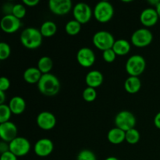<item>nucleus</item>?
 Instances as JSON below:
<instances>
[{"label":"nucleus","instance_id":"41","mask_svg":"<svg viewBox=\"0 0 160 160\" xmlns=\"http://www.w3.org/2000/svg\"><path fill=\"white\" fill-rule=\"evenodd\" d=\"M156 11H157L158 15H159V19H160V2H159V4L157 5V6H156Z\"/></svg>","mask_w":160,"mask_h":160},{"label":"nucleus","instance_id":"16","mask_svg":"<svg viewBox=\"0 0 160 160\" xmlns=\"http://www.w3.org/2000/svg\"><path fill=\"white\" fill-rule=\"evenodd\" d=\"M159 17L158 12L154 8H146L140 14V21L144 26L149 28L156 24Z\"/></svg>","mask_w":160,"mask_h":160},{"label":"nucleus","instance_id":"2","mask_svg":"<svg viewBox=\"0 0 160 160\" xmlns=\"http://www.w3.org/2000/svg\"><path fill=\"white\" fill-rule=\"evenodd\" d=\"M42 36L40 30L34 28H28L20 34V42L27 48L34 49L42 45Z\"/></svg>","mask_w":160,"mask_h":160},{"label":"nucleus","instance_id":"28","mask_svg":"<svg viewBox=\"0 0 160 160\" xmlns=\"http://www.w3.org/2000/svg\"><path fill=\"white\" fill-rule=\"evenodd\" d=\"M83 98L84 101L88 102H92L95 100L97 97V92L95 88L91 87H87L84 91H83Z\"/></svg>","mask_w":160,"mask_h":160},{"label":"nucleus","instance_id":"5","mask_svg":"<svg viewBox=\"0 0 160 160\" xmlns=\"http://www.w3.org/2000/svg\"><path fill=\"white\" fill-rule=\"evenodd\" d=\"M92 42L95 46L102 51L112 48L115 43L113 35L107 31H98L92 38Z\"/></svg>","mask_w":160,"mask_h":160},{"label":"nucleus","instance_id":"27","mask_svg":"<svg viewBox=\"0 0 160 160\" xmlns=\"http://www.w3.org/2000/svg\"><path fill=\"white\" fill-rule=\"evenodd\" d=\"M11 114H12V112H11L9 105H0V123L9 121Z\"/></svg>","mask_w":160,"mask_h":160},{"label":"nucleus","instance_id":"37","mask_svg":"<svg viewBox=\"0 0 160 160\" xmlns=\"http://www.w3.org/2000/svg\"><path fill=\"white\" fill-rule=\"evenodd\" d=\"M23 3L25 6L33 7V6H35L38 4L39 0H23Z\"/></svg>","mask_w":160,"mask_h":160},{"label":"nucleus","instance_id":"18","mask_svg":"<svg viewBox=\"0 0 160 160\" xmlns=\"http://www.w3.org/2000/svg\"><path fill=\"white\" fill-rule=\"evenodd\" d=\"M9 106L12 114L20 115L24 112L26 109V102L22 97L14 96L9 100Z\"/></svg>","mask_w":160,"mask_h":160},{"label":"nucleus","instance_id":"42","mask_svg":"<svg viewBox=\"0 0 160 160\" xmlns=\"http://www.w3.org/2000/svg\"><path fill=\"white\" fill-rule=\"evenodd\" d=\"M105 160H120V159H117V158L115 157V156H109V157L106 158Z\"/></svg>","mask_w":160,"mask_h":160},{"label":"nucleus","instance_id":"21","mask_svg":"<svg viewBox=\"0 0 160 160\" xmlns=\"http://www.w3.org/2000/svg\"><path fill=\"white\" fill-rule=\"evenodd\" d=\"M142 88V82L138 77L130 76L124 82V88L128 93L135 94Z\"/></svg>","mask_w":160,"mask_h":160},{"label":"nucleus","instance_id":"19","mask_svg":"<svg viewBox=\"0 0 160 160\" xmlns=\"http://www.w3.org/2000/svg\"><path fill=\"white\" fill-rule=\"evenodd\" d=\"M42 73L38 67H29L23 72V79L28 84H38L40 81Z\"/></svg>","mask_w":160,"mask_h":160},{"label":"nucleus","instance_id":"10","mask_svg":"<svg viewBox=\"0 0 160 160\" xmlns=\"http://www.w3.org/2000/svg\"><path fill=\"white\" fill-rule=\"evenodd\" d=\"M0 27L4 32L7 34L15 33L21 27V21L20 19L14 17L12 14L5 15L0 21Z\"/></svg>","mask_w":160,"mask_h":160},{"label":"nucleus","instance_id":"9","mask_svg":"<svg viewBox=\"0 0 160 160\" xmlns=\"http://www.w3.org/2000/svg\"><path fill=\"white\" fill-rule=\"evenodd\" d=\"M92 8L85 2H78L73 6V15L74 20L81 23V24L86 23L91 20L92 17Z\"/></svg>","mask_w":160,"mask_h":160},{"label":"nucleus","instance_id":"33","mask_svg":"<svg viewBox=\"0 0 160 160\" xmlns=\"http://www.w3.org/2000/svg\"><path fill=\"white\" fill-rule=\"evenodd\" d=\"M10 87V81L6 77H1L0 78V91L6 92Z\"/></svg>","mask_w":160,"mask_h":160},{"label":"nucleus","instance_id":"23","mask_svg":"<svg viewBox=\"0 0 160 160\" xmlns=\"http://www.w3.org/2000/svg\"><path fill=\"white\" fill-rule=\"evenodd\" d=\"M40 31L43 37H52L57 31V26L53 21L47 20L42 24L40 28Z\"/></svg>","mask_w":160,"mask_h":160},{"label":"nucleus","instance_id":"6","mask_svg":"<svg viewBox=\"0 0 160 160\" xmlns=\"http://www.w3.org/2000/svg\"><path fill=\"white\" fill-rule=\"evenodd\" d=\"M115 125L117 128L126 132L134 128L136 125V118L134 114L130 111H120L115 117Z\"/></svg>","mask_w":160,"mask_h":160},{"label":"nucleus","instance_id":"11","mask_svg":"<svg viewBox=\"0 0 160 160\" xmlns=\"http://www.w3.org/2000/svg\"><path fill=\"white\" fill-rule=\"evenodd\" d=\"M73 4L70 0H50L48 8L52 13L58 16L66 15L71 10Z\"/></svg>","mask_w":160,"mask_h":160},{"label":"nucleus","instance_id":"7","mask_svg":"<svg viewBox=\"0 0 160 160\" xmlns=\"http://www.w3.org/2000/svg\"><path fill=\"white\" fill-rule=\"evenodd\" d=\"M131 43L134 46L143 48L149 45L153 40L152 33L147 28H139L131 35Z\"/></svg>","mask_w":160,"mask_h":160},{"label":"nucleus","instance_id":"24","mask_svg":"<svg viewBox=\"0 0 160 160\" xmlns=\"http://www.w3.org/2000/svg\"><path fill=\"white\" fill-rule=\"evenodd\" d=\"M52 60L48 56H42L39 59L38 62V68L42 72V74L49 73V72L52 69Z\"/></svg>","mask_w":160,"mask_h":160},{"label":"nucleus","instance_id":"3","mask_svg":"<svg viewBox=\"0 0 160 160\" xmlns=\"http://www.w3.org/2000/svg\"><path fill=\"white\" fill-rule=\"evenodd\" d=\"M93 13L97 21L100 23L109 22L113 17V6L108 1H101L95 5Z\"/></svg>","mask_w":160,"mask_h":160},{"label":"nucleus","instance_id":"29","mask_svg":"<svg viewBox=\"0 0 160 160\" xmlns=\"http://www.w3.org/2000/svg\"><path fill=\"white\" fill-rule=\"evenodd\" d=\"M12 14L20 20L23 18L26 15V8H25L24 5L20 4V3L14 4Z\"/></svg>","mask_w":160,"mask_h":160},{"label":"nucleus","instance_id":"4","mask_svg":"<svg viewBox=\"0 0 160 160\" xmlns=\"http://www.w3.org/2000/svg\"><path fill=\"white\" fill-rule=\"evenodd\" d=\"M146 62L143 56L140 55H134L131 56L128 59L125 65L126 71L130 76L138 77L142 74L145 70Z\"/></svg>","mask_w":160,"mask_h":160},{"label":"nucleus","instance_id":"32","mask_svg":"<svg viewBox=\"0 0 160 160\" xmlns=\"http://www.w3.org/2000/svg\"><path fill=\"white\" fill-rule=\"evenodd\" d=\"M117 55L116 54L115 52L113 51L112 48H109V49L105 50L102 52V57L103 59L106 61V62H112L115 61L116 57Z\"/></svg>","mask_w":160,"mask_h":160},{"label":"nucleus","instance_id":"22","mask_svg":"<svg viewBox=\"0 0 160 160\" xmlns=\"http://www.w3.org/2000/svg\"><path fill=\"white\" fill-rule=\"evenodd\" d=\"M112 48L117 56H124L131 50V43L125 39H119L116 41Z\"/></svg>","mask_w":160,"mask_h":160},{"label":"nucleus","instance_id":"12","mask_svg":"<svg viewBox=\"0 0 160 160\" xmlns=\"http://www.w3.org/2000/svg\"><path fill=\"white\" fill-rule=\"evenodd\" d=\"M77 60L83 67H91L95 62V54L92 48L83 47L77 53Z\"/></svg>","mask_w":160,"mask_h":160},{"label":"nucleus","instance_id":"14","mask_svg":"<svg viewBox=\"0 0 160 160\" xmlns=\"http://www.w3.org/2000/svg\"><path fill=\"white\" fill-rule=\"evenodd\" d=\"M0 137L2 141L9 143L17 136V128L12 122L0 123Z\"/></svg>","mask_w":160,"mask_h":160},{"label":"nucleus","instance_id":"25","mask_svg":"<svg viewBox=\"0 0 160 160\" xmlns=\"http://www.w3.org/2000/svg\"><path fill=\"white\" fill-rule=\"evenodd\" d=\"M81 30V23L76 20H71L67 23L65 31L70 35H76L79 34Z\"/></svg>","mask_w":160,"mask_h":160},{"label":"nucleus","instance_id":"8","mask_svg":"<svg viewBox=\"0 0 160 160\" xmlns=\"http://www.w3.org/2000/svg\"><path fill=\"white\" fill-rule=\"evenodd\" d=\"M31 149L29 141L23 137H17L9 142V151L17 157L24 156Z\"/></svg>","mask_w":160,"mask_h":160},{"label":"nucleus","instance_id":"38","mask_svg":"<svg viewBox=\"0 0 160 160\" xmlns=\"http://www.w3.org/2000/svg\"><path fill=\"white\" fill-rule=\"evenodd\" d=\"M154 125L160 129V112H158L154 117Z\"/></svg>","mask_w":160,"mask_h":160},{"label":"nucleus","instance_id":"40","mask_svg":"<svg viewBox=\"0 0 160 160\" xmlns=\"http://www.w3.org/2000/svg\"><path fill=\"white\" fill-rule=\"evenodd\" d=\"M160 2V0H149L148 1V3H149L150 5H152V6H157V5L159 4Z\"/></svg>","mask_w":160,"mask_h":160},{"label":"nucleus","instance_id":"1","mask_svg":"<svg viewBox=\"0 0 160 160\" xmlns=\"http://www.w3.org/2000/svg\"><path fill=\"white\" fill-rule=\"evenodd\" d=\"M39 92L46 96H54L57 95L60 89L59 79L52 73L42 74L40 81L38 83Z\"/></svg>","mask_w":160,"mask_h":160},{"label":"nucleus","instance_id":"15","mask_svg":"<svg viewBox=\"0 0 160 160\" xmlns=\"http://www.w3.org/2000/svg\"><path fill=\"white\" fill-rule=\"evenodd\" d=\"M53 142L48 138H41L34 144V152L39 157H46L53 151Z\"/></svg>","mask_w":160,"mask_h":160},{"label":"nucleus","instance_id":"36","mask_svg":"<svg viewBox=\"0 0 160 160\" xmlns=\"http://www.w3.org/2000/svg\"><path fill=\"white\" fill-rule=\"evenodd\" d=\"M9 151V143L2 141V142H0V152H1V154Z\"/></svg>","mask_w":160,"mask_h":160},{"label":"nucleus","instance_id":"13","mask_svg":"<svg viewBox=\"0 0 160 160\" xmlns=\"http://www.w3.org/2000/svg\"><path fill=\"white\" fill-rule=\"evenodd\" d=\"M36 121H37L38 126L41 129L45 130V131L52 130L56 124V118L55 115L48 111L41 112L38 115Z\"/></svg>","mask_w":160,"mask_h":160},{"label":"nucleus","instance_id":"35","mask_svg":"<svg viewBox=\"0 0 160 160\" xmlns=\"http://www.w3.org/2000/svg\"><path fill=\"white\" fill-rule=\"evenodd\" d=\"M13 6H14V4H12V3H10V2L5 3L4 6H2V10H3V12H4L5 15L12 14Z\"/></svg>","mask_w":160,"mask_h":160},{"label":"nucleus","instance_id":"20","mask_svg":"<svg viewBox=\"0 0 160 160\" xmlns=\"http://www.w3.org/2000/svg\"><path fill=\"white\" fill-rule=\"evenodd\" d=\"M125 135H126L125 131L116 127V128L109 130L107 134V138L110 143L113 144V145H119V144H121L123 141H125Z\"/></svg>","mask_w":160,"mask_h":160},{"label":"nucleus","instance_id":"30","mask_svg":"<svg viewBox=\"0 0 160 160\" xmlns=\"http://www.w3.org/2000/svg\"><path fill=\"white\" fill-rule=\"evenodd\" d=\"M11 48L9 44L6 42H0V59L1 60H5L8 59L10 56Z\"/></svg>","mask_w":160,"mask_h":160},{"label":"nucleus","instance_id":"26","mask_svg":"<svg viewBox=\"0 0 160 160\" xmlns=\"http://www.w3.org/2000/svg\"><path fill=\"white\" fill-rule=\"evenodd\" d=\"M125 140L131 145H135L140 140V133L137 129L132 128V129L126 131Z\"/></svg>","mask_w":160,"mask_h":160},{"label":"nucleus","instance_id":"34","mask_svg":"<svg viewBox=\"0 0 160 160\" xmlns=\"http://www.w3.org/2000/svg\"><path fill=\"white\" fill-rule=\"evenodd\" d=\"M0 160H17V156H16L13 153L9 151L1 154Z\"/></svg>","mask_w":160,"mask_h":160},{"label":"nucleus","instance_id":"17","mask_svg":"<svg viewBox=\"0 0 160 160\" xmlns=\"http://www.w3.org/2000/svg\"><path fill=\"white\" fill-rule=\"evenodd\" d=\"M103 75L98 70H91L86 74L85 77V82L87 84L88 87L98 88L102 84L103 82Z\"/></svg>","mask_w":160,"mask_h":160},{"label":"nucleus","instance_id":"31","mask_svg":"<svg viewBox=\"0 0 160 160\" xmlns=\"http://www.w3.org/2000/svg\"><path fill=\"white\" fill-rule=\"evenodd\" d=\"M78 160H97L95 153L88 149H83L78 153Z\"/></svg>","mask_w":160,"mask_h":160},{"label":"nucleus","instance_id":"39","mask_svg":"<svg viewBox=\"0 0 160 160\" xmlns=\"http://www.w3.org/2000/svg\"><path fill=\"white\" fill-rule=\"evenodd\" d=\"M6 99V95L5 94V92L0 91V105L5 104V101Z\"/></svg>","mask_w":160,"mask_h":160}]
</instances>
